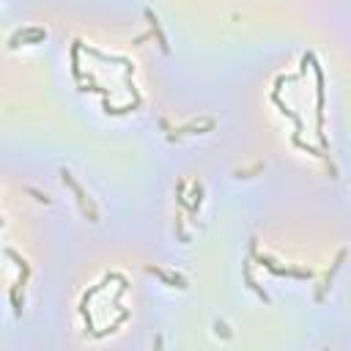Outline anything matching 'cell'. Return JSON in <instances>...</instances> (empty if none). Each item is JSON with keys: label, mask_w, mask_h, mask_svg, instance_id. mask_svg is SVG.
<instances>
[{"label": "cell", "mask_w": 351, "mask_h": 351, "mask_svg": "<svg viewBox=\"0 0 351 351\" xmlns=\"http://www.w3.org/2000/svg\"><path fill=\"white\" fill-rule=\"evenodd\" d=\"M61 176H63V184H69L71 189H74V195H77V201H80V206H83V211H85V214H91V220H96V211H93L91 206H88V201H85V192H83V187H80L77 181L71 179V173H69V170H63Z\"/></svg>", "instance_id": "6da1fadb"}, {"label": "cell", "mask_w": 351, "mask_h": 351, "mask_svg": "<svg viewBox=\"0 0 351 351\" xmlns=\"http://www.w3.org/2000/svg\"><path fill=\"white\" fill-rule=\"evenodd\" d=\"M20 38H25V42H42L47 38V30H38V28H30V30H20L17 36H11V47H17Z\"/></svg>", "instance_id": "7a4b0ae2"}, {"label": "cell", "mask_w": 351, "mask_h": 351, "mask_svg": "<svg viewBox=\"0 0 351 351\" xmlns=\"http://www.w3.org/2000/svg\"><path fill=\"white\" fill-rule=\"evenodd\" d=\"M146 20L151 22V33L157 36V42H159V47H162V52H170V44H167V38H165V33H162V28H159L157 17H154L151 11H146Z\"/></svg>", "instance_id": "3957f363"}, {"label": "cell", "mask_w": 351, "mask_h": 351, "mask_svg": "<svg viewBox=\"0 0 351 351\" xmlns=\"http://www.w3.org/2000/svg\"><path fill=\"white\" fill-rule=\"evenodd\" d=\"M201 198H203V187H201V181H195V187H192V206H189V211H198L201 209Z\"/></svg>", "instance_id": "277c9868"}, {"label": "cell", "mask_w": 351, "mask_h": 351, "mask_svg": "<svg viewBox=\"0 0 351 351\" xmlns=\"http://www.w3.org/2000/svg\"><path fill=\"white\" fill-rule=\"evenodd\" d=\"M28 192H30V195H33V198H36V201H42V203H50V198H47V195H42V192H36V189H33V187H28Z\"/></svg>", "instance_id": "5b68a950"}, {"label": "cell", "mask_w": 351, "mask_h": 351, "mask_svg": "<svg viewBox=\"0 0 351 351\" xmlns=\"http://www.w3.org/2000/svg\"><path fill=\"white\" fill-rule=\"evenodd\" d=\"M217 332H222V335H225V338H230V332H228V326H225V324H222V321H217Z\"/></svg>", "instance_id": "8992f818"}]
</instances>
